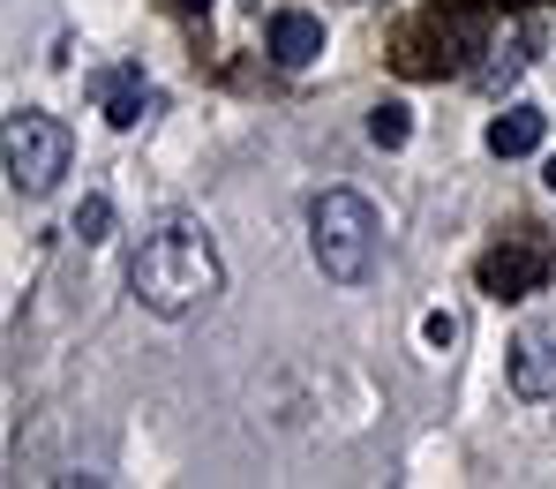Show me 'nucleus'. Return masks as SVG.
<instances>
[{"label":"nucleus","mask_w":556,"mask_h":489,"mask_svg":"<svg viewBox=\"0 0 556 489\" xmlns=\"http://www.w3.org/2000/svg\"><path fill=\"white\" fill-rule=\"evenodd\" d=\"M226 287V264H218V249L203 241V226H159L143 249H136V264H128V293H136V309H151V316H166V324H181L195 316L203 301H218Z\"/></svg>","instance_id":"obj_1"},{"label":"nucleus","mask_w":556,"mask_h":489,"mask_svg":"<svg viewBox=\"0 0 556 489\" xmlns=\"http://www.w3.org/2000/svg\"><path fill=\"white\" fill-rule=\"evenodd\" d=\"M308 249H316V264H324V279H339V287H362L376 272V249H383V218H376L369 196L354 189H324L308 203Z\"/></svg>","instance_id":"obj_2"},{"label":"nucleus","mask_w":556,"mask_h":489,"mask_svg":"<svg viewBox=\"0 0 556 489\" xmlns=\"http://www.w3.org/2000/svg\"><path fill=\"white\" fill-rule=\"evenodd\" d=\"M473 53H489V15L481 0H437L406 38H399V76H459Z\"/></svg>","instance_id":"obj_3"},{"label":"nucleus","mask_w":556,"mask_h":489,"mask_svg":"<svg viewBox=\"0 0 556 489\" xmlns=\"http://www.w3.org/2000/svg\"><path fill=\"white\" fill-rule=\"evenodd\" d=\"M68 159H76V136H68V121H53V113H8V189L15 196H46L61 174H68Z\"/></svg>","instance_id":"obj_4"},{"label":"nucleus","mask_w":556,"mask_h":489,"mask_svg":"<svg viewBox=\"0 0 556 489\" xmlns=\"http://www.w3.org/2000/svg\"><path fill=\"white\" fill-rule=\"evenodd\" d=\"M549 272H556L549 241L519 226V234H504V241L481 256V293H496V301H527V293L549 287Z\"/></svg>","instance_id":"obj_5"},{"label":"nucleus","mask_w":556,"mask_h":489,"mask_svg":"<svg viewBox=\"0 0 556 489\" xmlns=\"http://www.w3.org/2000/svg\"><path fill=\"white\" fill-rule=\"evenodd\" d=\"M504 377H511L519 399H556V331H549V324H527V331L511 339Z\"/></svg>","instance_id":"obj_6"},{"label":"nucleus","mask_w":556,"mask_h":489,"mask_svg":"<svg viewBox=\"0 0 556 489\" xmlns=\"http://www.w3.org/2000/svg\"><path fill=\"white\" fill-rule=\"evenodd\" d=\"M264 46H271L278 68H316V61H324V15H308V8H278L271 30H264Z\"/></svg>","instance_id":"obj_7"},{"label":"nucleus","mask_w":556,"mask_h":489,"mask_svg":"<svg viewBox=\"0 0 556 489\" xmlns=\"http://www.w3.org/2000/svg\"><path fill=\"white\" fill-rule=\"evenodd\" d=\"M98 98H105V121H113V128H143V121L159 113V91L143 84V68H136V61L105 68V76H98Z\"/></svg>","instance_id":"obj_8"},{"label":"nucleus","mask_w":556,"mask_h":489,"mask_svg":"<svg viewBox=\"0 0 556 489\" xmlns=\"http://www.w3.org/2000/svg\"><path fill=\"white\" fill-rule=\"evenodd\" d=\"M542 136H549V121H542L534 105H504V113L489 121V136H481V143H489L496 159H527V151H542Z\"/></svg>","instance_id":"obj_9"},{"label":"nucleus","mask_w":556,"mask_h":489,"mask_svg":"<svg viewBox=\"0 0 556 489\" xmlns=\"http://www.w3.org/2000/svg\"><path fill=\"white\" fill-rule=\"evenodd\" d=\"M369 136H376V143H383V151H399V143L414 136V113H406L399 98H383V105H376V113H369Z\"/></svg>","instance_id":"obj_10"},{"label":"nucleus","mask_w":556,"mask_h":489,"mask_svg":"<svg viewBox=\"0 0 556 489\" xmlns=\"http://www.w3.org/2000/svg\"><path fill=\"white\" fill-rule=\"evenodd\" d=\"M105 234H113V203H105V196H84V203H76V241H105Z\"/></svg>","instance_id":"obj_11"},{"label":"nucleus","mask_w":556,"mask_h":489,"mask_svg":"<svg viewBox=\"0 0 556 489\" xmlns=\"http://www.w3.org/2000/svg\"><path fill=\"white\" fill-rule=\"evenodd\" d=\"M421 339H429L437 354H444V347H459V316H444V309H429V316H421Z\"/></svg>","instance_id":"obj_12"},{"label":"nucleus","mask_w":556,"mask_h":489,"mask_svg":"<svg viewBox=\"0 0 556 489\" xmlns=\"http://www.w3.org/2000/svg\"><path fill=\"white\" fill-rule=\"evenodd\" d=\"M174 8H181V15H203V8H211V0H174Z\"/></svg>","instance_id":"obj_13"},{"label":"nucleus","mask_w":556,"mask_h":489,"mask_svg":"<svg viewBox=\"0 0 556 489\" xmlns=\"http://www.w3.org/2000/svg\"><path fill=\"white\" fill-rule=\"evenodd\" d=\"M549 189H556V159H549Z\"/></svg>","instance_id":"obj_14"}]
</instances>
